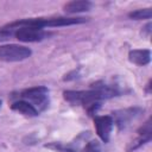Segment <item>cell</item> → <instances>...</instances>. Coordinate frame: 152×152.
Segmentation results:
<instances>
[{"label": "cell", "mask_w": 152, "mask_h": 152, "mask_svg": "<svg viewBox=\"0 0 152 152\" xmlns=\"http://www.w3.org/2000/svg\"><path fill=\"white\" fill-rule=\"evenodd\" d=\"M45 146L49 147V148H53V150L57 151V152H74V150H71V148H69V147H65V146H63V145H61V144H57V142L49 144V145H45Z\"/></svg>", "instance_id": "obj_14"}, {"label": "cell", "mask_w": 152, "mask_h": 152, "mask_svg": "<svg viewBox=\"0 0 152 152\" xmlns=\"http://www.w3.org/2000/svg\"><path fill=\"white\" fill-rule=\"evenodd\" d=\"M151 138H152V134H139L138 138H135V139L129 144V146L127 147V151H128V152H132V151L139 148L140 146H142V145H145L146 142H148V141L151 140Z\"/></svg>", "instance_id": "obj_10"}, {"label": "cell", "mask_w": 152, "mask_h": 152, "mask_svg": "<svg viewBox=\"0 0 152 152\" xmlns=\"http://www.w3.org/2000/svg\"><path fill=\"white\" fill-rule=\"evenodd\" d=\"M0 107H1V100H0Z\"/></svg>", "instance_id": "obj_16"}, {"label": "cell", "mask_w": 152, "mask_h": 152, "mask_svg": "<svg viewBox=\"0 0 152 152\" xmlns=\"http://www.w3.org/2000/svg\"><path fill=\"white\" fill-rule=\"evenodd\" d=\"M13 36V31L11 28H8L7 26H2L0 27V42L7 40Z\"/></svg>", "instance_id": "obj_13"}, {"label": "cell", "mask_w": 152, "mask_h": 152, "mask_svg": "<svg viewBox=\"0 0 152 152\" xmlns=\"http://www.w3.org/2000/svg\"><path fill=\"white\" fill-rule=\"evenodd\" d=\"M83 152H101L100 142L96 141V140L89 141V142L86 145V147L83 148Z\"/></svg>", "instance_id": "obj_12"}, {"label": "cell", "mask_w": 152, "mask_h": 152, "mask_svg": "<svg viewBox=\"0 0 152 152\" xmlns=\"http://www.w3.org/2000/svg\"><path fill=\"white\" fill-rule=\"evenodd\" d=\"M8 28H11L13 31V36L24 43H36V42H40L44 40L45 38H48L51 33L46 32L44 28H39V27H32V26H15L12 24L5 25Z\"/></svg>", "instance_id": "obj_3"}, {"label": "cell", "mask_w": 152, "mask_h": 152, "mask_svg": "<svg viewBox=\"0 0 152 152\" xmlns=\"http://www.w3.org/2000/svg\"><path fill=\"white\" fill-rule=\"evenodd\" d=\"M94 125L96 128L97 135L101 138L103 142H108L110 138V133L113 131L114 121L110 115H102L94 118Z\"/></svg>", "instance_id": "obj_6"}, {"label": "cell", "mask_w": 152, "mask_h": 152, "mask_svg": "<svg viewBox=\"0 0 152 152\" xmlns=\"http://www.w3.org/2000/svg\"><path fill=\"white\" fill-rule=\"evenodd\" d=\"M121 90L118 86L106 84L102 82L93 84L90 90H65L63 93L64 99L77 106H83L89 114H94L102 100H107L114 96H119Z\"/></svg>", "instance_id": "obj_1"}, {"label": "cell", "mask_w": 152, "mask_h": 152, "mask_svg": "<svg viewBox=\"0 0 152 152\" xmlns=\"http://www.w3.org/2000/svg\"><path fill=\"white\" fill-rule=\"evenodd\" d=\"M12 97H17L18 100H24L31 103L38 112L46 109L49 104V90L46 87L43 86L24 89L19 91L17 95H13Z\"/></svg>", "instance_id": "obj_2"}, {"label": "cell", "mask_w": 152, "mask_h": 152, "mask_svg": "<svg viewBox=\"0 0 152 152\" xmlns=\"http://www.w3.org/2000/svg\"><path fill=\"white\" fill-rule=\"evenodd\" d=\"M141 33H142V34H146L147 37L150 36V33H151V24H150V23H148V24H146V25L142 27Z\"/></svg>", "instance_id": "obj_15"}, {"label": "cell", "mask_w": 152, "mask_h": 152, "mask_svg": "<svg viewBox=\"0 0 152 152\" xmlns=\"http://www.w3.org/2000/svg\"><path fill=\"white\" fill-rule=\"evenodd\" d=\"M11 109L14 112H18L25 116H28V118H34V116H38V114H39V112L31 103H28L24 100H15L11 104Z\"/></svg>", "instance_id": "obj_8"}, {"label": "cell", "mask_w": 152, "mask_h": 152, "mask_svg": "<svg viewBox=\"0 0 152 152\" xmlns=\"http://www.w3.org/2000/svg\"><path fill=\"white\" fill-rule=\"evenodd\" d=\"M142 112L141 108H138V107H131V108H126V109H120V110H115L110 115L113 118V121L114 124L118 125V127L121 129V128H125L127 125H129V122L134 119H137L140 113Z\"/></svg>", "instance_id": "obj_5"}, {"label": "cell", "mask_w": 152, "mask_h": 152, "mask_svg": "<svg viewBox=\"0 0 152 152\" xmlns=\"http://www.w3.org/2000/svg\"><path fill=\"white\" fill-rule=\"evenodd\" d=\"M152 15V11L151 8H140L137 11H133L128 14V17L131 19L134 20H144V19H150Z\"/></svg>", "instance_id": "obj_11"}, {"label": "cell", "mask_w": 152, "mask_h": 152, "mask_svg": "<svg viewBox=\"0 0 152 152\" xmlns=\"http://www.w3.org/2000/svg\"><path fill=\"white\" fill-rule=\"evenodd\" d=\"M64 11L66 13H80L84 11H89L91 8V2L87 0H78V1H70L64 5Z\"/></svg>", "instance_id": "obj_9"}, {"label": "cell", "mask_w": 152, "mask_h": 152, "mask_svg": "<svg viewBox=\"0 0 152 152\" xmlns=\"http://www.w3.org/2000/svg\"><path fill=\"white\" fill-rule=\"evenodd\" d=\"M128 58L132 63L144 66L151 62V51L147 49H135L128 52Z\"/></svg>", "instance_id": "obj_7"}, {"label": "cell", "mask_w": 152, "mask_h": 152, "mask_svg": "<svg viewBox=\"0 0 152 152\" xmlns=\"http://www.w3.org/2000/svg\"><path fill=\"white\" fill-rule=\"evenodd\" d=\"M32 55L30 48L18 44L0 45V61L5 62H19L28 58Z\"/></svg>", "instance_id": "obj_4"}]
</instances>
